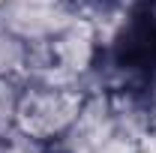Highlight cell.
I'll list each match as a JSON object with an SVG mask.
<instances>
[{"mask_svg":"<svg viewBox=\"0 0 156 153\" xmlns=\"http://www.w3.org/2000/svg\"><path fill=\"white\" fill-rule=\"evenodd\" d=\"M87 96L84 81L69 84H45V81H24L15 114V132L36 144H54L72 126Z\"/></svg>","mask_w":156,"mask_h":153,"instance_id":"1","label":"cell"},{"mask_svg":"<svg viewBox=\"0 0 156 153\" xmlns=\"http://www.w3.org/2000/svg\"><path fill=\"white\" fill-rule=\"evenodd\" d=\"M75 15H78V6L69 0H63V3L6 0V6L0 9V27L21 36L27 45H48Z\"/></svg>","mask_w":156,"mask_h":153,"instance_id":"2","label":"cell"},{"mask_svg":"<svg viewBox=\"0 0 156 153\" xmlns=\"http://www.w3.org/2000/svg\"><path fill=\"white\" fill-rule=\"evenodd\" d=\"M114 132V111H111V90L93 87L87 90L81 111L72 120V126L60 135L51 147L57 153H96Z\"/></svg>","mask_w":156,"mask_h":153,"instance_id":"3","label":"cell"},{"mask_svg":"<svg viewBox=\"0 0 156 153\" xmlns=\"http://www.w3.org/2000/svg\"><path fill=\"white\" fill-rule=\"evenodd\" d=\"M96 54H99V36H96L93 21L84 12H78L75 18L51 39L54 66L60 72H66L69 78L84 81V84H87L90 72L96 69Z\"/></svg>","mask_w":156,"mask_h":153,"instance_id":"4","label":"cell"},{"mask_svg":"<svg viewBox=\"0 0 156 153\" xmlns=\"http://www.w3.org/2000/svg\"><path fill=\"white\" fill-rule=\"evenodd\" d=\"M27 63H30V45L21 36L0 27V75L3 78H27Z\"/></svg>","mask_w":156,"mask_h":153,"instance_id":"5","label":"cell"},{"mask_svg":"<svg viewBox=\"0 0 156 153\" xmlns=\"http://www.w3.org/2000/svg\"><path fill=\"white\" fill-rule=\"evenodd\" d=\"M21 87H24V81L0 75V135H6V132L15 129V114H18Z\"/></svg>","mask_w":156,"mask_h":153,"instance_id":"6","label":"cell"},{"mask_svg":"<svg viewBox=\"0 0 156 153\" xmlns=\"http://www.w3.org/2000/svg\"><path fill=\"white\" fill-rule=\"evenodd\" d=\"M42 144H36V141H30V138H24L21 132H6L0 135V153H36Z\"/></svg>","mask_w":156,"mask_h":153,"instance_id":"7","label":"cell"},{"mask_svg":"<svg viewBox=\"0 0 156 153\" xmlns=\"http://www.w3.org/2000/svg\"><path fill=\"white\" fill-rule=\"evenodd\" d=\"M96 153H141V150H138V141H132V138L111 135V138H108V141H105Z\"/></svg>","mask_w":156,"mask_h":153,"instance_id":"8","label":"cell"},{"mask_svg":"<svg viewBox=\"0 0 156 153\" xmlns=\"http://www.w3.org/2000/svg\"><path fill=\"white\" fill-rule=\"evenodd\" d=\"M138 150H141V153H156V129H153V126L138 138Z\"/></svg>","mask_w":156,"mask_h":153,"instance_id":"9","label":"cell"},{"mask_svg":"<svg viewBox=\"0 0 156 153\" xmlns=\"http://www.w3.org/2000/svg\"><path fill=\"white\" fill-rule=\"evenodd\" d=\"M144 102H147V114H150V126L156 129V84L144 93Z\"/></svg>","mask_w":156,"mask_h":153,"instance_id":"10","label":"cell"},{"mask_svg":"<svg viewBox=\"0 0 156 153\" xmlns=\"http://www.w3.org/2000/svg\"><path fill=\"white\" fill-rule=\"evenodd\" d=\"M21 3H63V0H21Z\"/></svg>","mask_w":156,"mask_h":153,"instance_id":"11","label":"cell"},{"mask_svg":"<svg viewBox=\"0 0 156 153\" xmlns=\"http://www.w3.org/2000/svg\"><path fill=\"white\" fill-rule=\"evenodd\" d=\"M3 6H6V0H0V9H3Z\"/></svg>","mask_w":156,"mask_h":153,"instance_id":"12","label":"cell"}]
</instances>
